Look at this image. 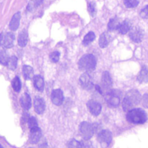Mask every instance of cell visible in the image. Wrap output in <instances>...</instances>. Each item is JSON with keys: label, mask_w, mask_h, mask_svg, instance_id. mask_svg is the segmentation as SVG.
<instances>
[{"label": "cell", "mask_w": 148, "mask_h": 148, "mask_svg": "<svg viewBox=\"0 0 148 148\" xmlns=\"http://www.w3.org/2000/svg\"><path fill=\"white\" fill-rule=\"evenodd\" d=\"M140 101H141V95L138 91L135 90L129 91L123 101V109L129 112L133 109V107L139 104Z\"/></svg>", "instance_id": "6da1fadb"}, {"label": "cell", "mask_w": 148, "mask_h": 148, "mask_svg": "<svg viewBox=\"0 0 148 148\" xmlns=\"http://www.w3.org/2000/svg\"><path fill=\"white\" fill-rule=\"evenodd\" d=\"M96 64L97 61L95 56L92 54L88 53V54L82 56V57L79 59L78 62V66L81 71L88 73L95 69Z\"/></svg>", "instance_id": "7a4b0ae2"}, {"label": "cell", "mask_w": 148, "mask_h": 148, "mask_svg": "<svg viewBox=\"0 0 148 148\" xmlns=\"http://www.w3.org/2000/svg\"><path fill=\"white\" fill-rule=\"evenodd\" d=\"M147 114L141 108H133L127 114V119L133 124H142L147 121Z\"/></svg>", "instance_id": "3957f363"}, {"label": "cell", "mask_w": 148, "mask_h": 148, "mask_svg": "<svg viewBox=\"0 0 148 148\" xmlns=\"http://www.w3.org/2000/svg\"><path fill=\"white\" fill-rule=\"evenodd\" d=\"M101 94H108V92L111 91V88H112V79L111 77L109 72H104L103 73L102 81H101Z\"/></svg>", "instance_id": "277c9868"}, {"label": "cell", "mask_w": 148, "mask_h": 148, "mask_svg": "<svg viewBox=\"0 0 148 148\" xmlns=\"http://www.w3.org/2000/svg\"><path fill=\"white\" fill-rule=\"evenodd\" d=\"M79 130L81 136L85 140H89L93 135V127L86 121H83L79 124Z\"/></svg>", "instance_id": "5b68a950"}, {"label": "cell", "mask_w": 148, "mask_h": 148, "mask_svg": "<svg viewBox=\"0 0 148 148\" xmlns=\"http://www.w3.org/2000/svg\"><path fill=\"white\" fill-rule=\"evenodd\" d=\"M98 140L102 147H107L111 144L112 140V134L108 130H103L98 134Z\"/></svg>", "instance_id": "8992f818"}, {"label": "cell", "mask_w": 148, "mask_h": 148, "mask_svg": "<svg viewBox=\"0 0 148 148\" xmlns=\"http://www.w3.org/2000/svg\"><path fill=\"white\" fill-rule=\"evenodd\" d=\"M107 103L111 107H117L120 104V95L115 90H111L106 95Z\"/></svg>", "instance_id": "52a82bcc"}, {"label": "cell", "mask_w": 148, "mask_h": 148, "mask_svg": "<svg viewBox=\"0 0 148 148\" xmlns=\"http://www.w3.org/2000/svg\"><path fill=\"white\" fill-rule=\"evenodd\" d=\"M79 83L82 88L85 90H90L93 87L92 78L88 73H85L81 75L79 77Z\"/></svg>", "instance_id": "ba28073f"}, {"label": "cell", "mask_w": 148, "mask_h": 148, "mask_svg": "<svg viewBox=\"0 0 148 148\" xmlns=\"http://www.w3.org/2000/svg\"><path fill=\"white\" fill-rule=\"evenodd\" d=\"M144 36L143 31L140 27H132L130 31V37L132 40L136 43L142 41Z\"/></svg>", "instance_id": "9c48e42d"}, {"label": "cell", "mask_w": 148, "mask_h": 148, "mask_svg": "<svg viewBox=\"0 0 148 148\" xmlns=\"http://www.w3.org/2000/svg\"><path fill=\"white\" fill-rule=\"evenodd\" d=\"M87 106H88V108L90 112V114H92L93 116H97L101 114L102 107H101V105L99 103L96 102L93 100H90L87 103Z\"/></svg>", "instance_id": "30bf717a"}, {"label": "cell", "mask_w": 148, "mask_h": 148, "mask_svg": "<svg viewBox=\"0 0 148 148\" xmlns=\"http://www.w3.org/2000/svg\"><path fill=\"white\" fill-rule=\"evenodd\" d=\"M51 101L54 105L60 106L64 101V95L62 90L56 89L52 91L51 92Z\"/></svg>", "instance_id": "8fae6325"}, {"label": "cell", "mask_w": 148, "mask_h": 148, "mask_svg": "<svg viewBox=\"0 0 148 148\" xmlns=\"http://www.w3.org/2000/svg\"><path fill=\"white\" fill-rule=\"evenodd\" d=\"M46 108L44 100L42 98L36 96L34 99V109L36 112L38 114H42Z\"/></svg>", "instance_id": "7c38bea8"}, {"label": "cell", "mask_w": 148, "mask_h": 148, "mask_svg": "<svg viewBox=\"0 0 148 148\" xmlns=\"http://www.w3.org/2000/svg\"><path fill=\"white\" fill-rule=\"evenodd\" d=\"M14 40V36L12 33H6L5 36L3 37L2 46L5 49H10L13 46Z\"/></svg>", "instance_id": "4fadbf2b"}, {"label": "cell", "mask_w": 148, "mask_h": 148, "mask_svg": "<svg viewBox=\"0 0 148 148\" xmlns=\"http://www.w3.org/2000/svg\"><path fill=\"white\" fill-rule=\"evenodd\" d=\"M40 137H41V131L40 129L36 128L30 130V141L32 144H36L38 143Z\"/></svg>", "instance_id": "5bb4252c"}, {"label": "cell", "mask_w": 148, "mask_h": 148, "mask_svg": "<svg viewBox=\"0 0 148 148\" xmlns=\"http://www.w3.org/2000/svg\"><path fill=\"white\" fill-rule=\"evenodd\" d=\"M20 17H21V15H20V12L15 13V14L13 15L11 21H10V28L12 30H13V31L16 30L19 27V25H20Z\"/></svg>", "instance_id": "9a60e30c"}, {"label": "cell", "mask_w": 148, "mask_h": 148, "mask_svg": "<svg viewBox=\"0 0 148 148\" xmlns=\"http://www.w3.org/2000/svg\"><path fill=\"white\" fill-rule=\"evenodd\" d=\"M20 104L24 109L28 110L31 107V99L27 93H24L20 98Z\"/></svg>", "instance_id": "2e32d148"}, {"label": "cell", "mask_w": 148, "mask_h": 148, "mask_svg": "<svg viewBox=\"0 0 148 148\" xmlns=\"http://www.w3.org/2000/svg\"><path fill=\"white\" fill-rule=\"evenodd\" d=\"M132 28V24L129 20H124L122 23H120L119 26L118 27V31L121 34H126L130 31Z\"/></svg>", "instance_id": "e0dca14e"}, {"label": "cell", "mask_w": 148, "mask_h": 148, "mask_svg": "<svg viewBox=\"0 0 148 148\" xmlns=\"http://www.w3.org/2000/svg\"><path fill=\"white\" fill-rule=\"evenodd\" d=\"M28 39V34L26 30H22L18 36V44L21 47H25L27 43Z\"/></svg>", "instance_id": "ac0fdd59"}, {"label": "cell", "mask_w": 148, "mask_h": 148, "mask_svg": "<svg viewBox=\"0 0 148 148\" xmlns=\"http://www.w3.org/2000/svg\"><path fill=\"white\" fill-rule=\"evenodd\" d=\"M33 83H34V87L40 92H42L44 89V81L41 77L35 76L33 78Z\"/></svg>", "instance_id": "d6986e66"}, {"label": "cell", "mask_w": 148, "mask_h": 148, "mask_svg": "<svg viewBox=\"0 0 148 148\" xmlns=\"http://www.w3.org/2000/svg\"><path fill=\"white\" fill-rule=\"evenodd\" d=\"M23 74L26 79H30L34 78V72L33 69L30 66L25 65L23 67Z\"/></svg>", "instance_id": "ffe728a7"}, {"label": "cell", "mask_w": 148, "mask_h": 148, "mask_svg": "<svg viewBox=\"0 0 148 148\" xmlns=\"http://www.w3.org/2000/svg\"><path fill=\"white\" fill-rule=\"evenodd\" d=\"M137 79L139 80V82H142V83L148 82V69L146 66H143L142 68L141 71L137 77Z\"/></svg>", "instance_id": "44dd1931"}, {"label": "cell", "mask_w": 148, "mask_h": 148, "mask_svg": "<svg viewBox=\"0 0 148 148\" xmlns=\"http://www.w3.org/2000/svg\"><path fill=\"white\" fill-rule=\"evenodd\" d=\"M110 42V36L107 33H103L101 35L99 38V46L101 48H106Z\"/></svg>", "instance_id": "7402d4cb"}, {"label": "cell", "mask_w": 148, "mask_h": 148, "mask_svg": "<svg viewBox=\"0 0 148 148\" xmlns=\"http://www.w3.org/2000/svg\"><path fill=\"white\" fill-rule=\"evenodd\" d=\"M120 23H120L119 19L117 18V17H114V18L111 19L108 25V30H111V31L114 30H117L119 26Z\"/></svg>", "instance_id": "603a6c76"}, {"label": "cell", "mask_w": 148, "mask_h": 148, "mask_svg": "<svg viewBox=\"0 0 148 148\" xmlns=\"http://www.w3.org/2000/svg\"><path fill=\"white\" fill-rule=\"evenodd\" d=\"M95 33H94L93 32H89V33H88V34H86V36L84 37L83 42H82V43H83V44L85 45V46H88L90 43H92V42L95 40Z\"/></svg>", "instance_id": "cb8c5ba5"}, {"label": "cell", "mask_w": 148, "mask_h": 148, "mask_svg": "<svg viewBox=\"0 0 148 148\" xmlns=\"http://www.w3.org/2000/svg\"><path fill=\"white\" fill-rule=\"evenodd\" d=\"M10 57L5 51H0V64L7 66Z\"/></svg>", "instance_id": "d4e9b609"}, {"label": "cell", "mask_w": 148, "mask_h": 148, "mask_svg": "<svg viewBox=\"0 0 148 148\" xmlns=\"http://www.w3.org/2000/svg\"><path fill=\"white\" fill-rule=\"evenodd\" d=\"M43 0H30L27 5V10L30 12L33 11L38 5H40Z\"/></svg>", "instance_id": "484cf974"}, {"label": "cell", "mask_w": 148, "mask_h": 148, "mask_svg": "<svg viewBox=\"0 0 148 148\" xmlns=\"http://www.w3.org/2000/svg\"><path fill=\"white\" fill-rule=\"evenodd\" d=\"M12 88L15 92H19L21 89V82L18 77H15L12 82Z\"/></svg>", "instance_id": "4316f807"}, {"label": "cell", "mask_w": 148, "mask_h": 148, "mask_svg": "<svg viewBox=\"0 0 148 148\" xmlns=\"http://www.w3.org/2000/svg\"><path fill=\"white\" fill-rule=\"evenodd\" d=\"M17 59L16 56H12L10 58V60H9L8 64H7V66L11 70H14L17 67Z\"/></svg>", "instance_id": "83f0119b"}, {"label": "cell", "mask_w": 148, "mask_h": 148, "mask_svg": "<svg viewBox=\"0 0 148 148\" xmlns=\"http://www.w3.org/2000/svg\"><path fill=\"white\" fill-rule=\"evenodd\" d=\"M124 4L128 8H134L139 4V0H124Z\"/></svg>", "instance_id": "f1b7e54d"}, {"label": "cell", "mask_w": 148, "mask_h": 148, "mask_svg": "<svg viewBox=\"0 0 148 148\" xmlns=\"http://www.w3.org/2000/svg\"><path fill=\"white\" fill-rule=\"evenodd\" d=\"M28 127L30 130H34V129L38 128V121L35 117H30L28 119Z\"/></svg>", "instance_id": "f546056e"}, {"label": "cell", "mask_w": 148, "mask_h": 148, "mask_svg": "<svg viewBox=\"0 0 148 148\" xmlns=\"http://www.w3.org/2000/svg\"><path fill=\"white\" fill-rule=\"evenodd\" d=\"M67 148H82L81 143L75 140H71L68 143Z\"/></svg>", "instance_id": "4dcf8cb0"}, {"label": "cell", "mask_w": 148, "mask_h": 148, "mask_svg": "<svg viewBox=\"0 0 148 148\" xmlns=\"http://www.w3.org/2000/svg\"><path fill=\"white\" fill-rule=\"evenodd\" d=\"M59 57H60V53H59L58 51H54L53 52H52L51 53L49 56L50 58V60L53 63H56V62H59Z\"/></svg>", "instance_id": "1f68e13d"}, {"label": "cell", "mask_w": 148, "mask_h": 148, "mask_svg": "<svg viewBox=\"0 0 148 148\" xmlns=\"http://www.w3.org/2000/svg\"><path fill=\"white\" fill-rule=\"evenodd\" d=\"M88 12L91 16H94L96 14V7L94 2H90L88 4Z\"/></svg>", "instance_id": "d6a6232c"}, {"label": "cell", "mask_w": 148, "mask_h": 148, "mask_svg": "<svg viewBox=\"0 0 148 148\" xmlns=\"http://www.w3.org/2000/svg\"><path fill=\"white\" fill-rule=\"evenodd\" d=\"M140 16L143 18H148V5L145 7L140 12Z\"/></svg>", "instance_id": "836d02e7"}, {"label": "cell", "mask_w": 148, "mask_h": 148, "mask_svg": "<svg viewBox=\"0 0 148 148\" xmlns=\"http://www.w3.org/2000/svg\"><path fill=\"white\" fill-rule=\"evenodd\" d=\"M81 145H82V148H95L88 140H84V141L81 142Z\"/></svg>", "instance_id": "e575fe53"}, {"label": "cell", "mask_w": 148, "mask_h": 148, "mask_svg": "<svg viewBox=\"0 0 148 148\" xmlns=\"http://www.w3.org/2000/svg\"><path fill=\"white\" fill-rule=\"evenodd\" d=\"M143 104L145 107L148 108V94H145L143 98Z\"/></svg>", "instance_id": "d590c367"}, {"label": "cell", "mask_w": 148, "mask_h": 148, "mask_svg": "<svg viewBox=\"0 0 148 148\" xmlns=\"http://www.w3.org/2000/svg\"><path fill=\"white\" fill-rule=\"evenodd\" d=\"M2 40H3V35L2 33H0V45H1V43H2Z\"/></svg>", "instance_id": "8d00e7d4"}, {"label": "cell", "mask_w": 148, "mask_h": 148, "mask_svg": "<svg viewBox=\"0 0 148 148\" xmlns=\"http://www.w3.org/2000/svg\"><path fill=\"white\" fill-rule=\"evenodd\" d=\"M0 148H4V147H2V146H1V145H0Z\"/></svg>", "instance_id": "74e56055"}]
</instances>
